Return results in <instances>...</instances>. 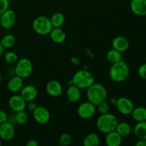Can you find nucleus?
I'll return each instance as SVG.
<instances>
[{"label": "nucleus", "instance_id": "c756f323", "mask_svg": "<svg viewBox=\"0 0 146 146\" xmlns=\"http://www.w3.org/2000/svg\"><path fill=\"white\" fill-rule=\"evenodd\" d=\"M4 59H5L6 62H7L8 64H12L17 63L19 58L17 54L14 51H8L4 55Z\"/></svg>", "mask_w": 146, "mask_h": 146}, {"label": "nucleus", "instance_id": "2f4dec72", "mask_svg": "<svg viewBox=\"0 0 146 146\" xmlns=\"http://www.w3.org/2000/svg\"><path fill=\"white\" fill-rule=\"evenodd\" d=\"M9 7V0H0V15L7 10Z\"/></svg>", "mask_w": 146, "mask_h": 146}, {"label": "nucleus", "instance_id": "5701e85b", "mask_svg": "<svg viewBox=\"0 0 146 146\" xmlns=\"http://www.w3.org/2000/svg\"><path fill=\"white\" fill-rule=\"evenodd\" d=\"M100 144V138L96 133L87 134L84 140V146H98Z\"/></svg>", "mask_w": 146, "mask_h": 146}, {"label": "nucleus", "instance_id": "f704fd0d", "mask_svg": "<svg viewBox=\"0 0 146 146\" xmlns=\"http://www.w3.org/2000/svg\"><path fill=\"white\" fill-rule=\"evenodd\" d=\"M27 106V108H28L29 111H30V112H34V111H35L36 108H37V106L36 105L35 103H34L33 101H31V102H29V104L28 106Z\"/></svg>", "mask_w": 146, "mask_h": 146}, {"label": "nucleus", "instance_id": "4be33fe9", "mask_svg": "<svg viewBox=\"0 0 146 146\" xmlns=\"http://www.w3.org/2000/svg\"><path fill=\"white\" fill-rule=\"evenodd\" d=\"M131 115L133 119L136 122L146 121V108L143 106L134 108L131 113Z\"/></svg>", "mask_w": 146, "mask_h": 146}, {"label": "nucleus", "instance_id": "a19ab883", "mask_svg": "<svg viewBox=\"0 0 146 146\" xmlns=\"http://www.w3.org/2000/svg\"><path fill=\"white\" fill-rule=\"evenodd\" d=\"M1 144H2L1 143V138H0V146L1 145Z\"/></svg>", "mask_w": 146, "mask_h": 146}, {"label": "nucleus", "instance_id": "72a5a7b5", "mask_svg": "<svg viewBox=\"0 0 146 146\" xmlns=\"http://www.w3.org/2000/svg\"><path fill=\"white\" fill-rule=\"evenodd\" d=\"M7 121V115L4 111L0 110V124Z\"/></svg>", "mask_w": 146, "mask_h": 146}, {"label": "nucleus", "instance_id": "9b49d317", "mask_svg": "<svg viewBox=\"0 0 146 146\" xmlns=\"http://www.w3.org/2000/svg\"><path fill=\"white\" fill-rule=\"evenodd\" d=\"M33 117L36 122L44 125L50 121L51 114L48 110L44 106H37L35 111L33 112Z\"/></svg>", "mask_w": 146, "mask_h": 146}, {"label": "nucleus", "instance_id": "a211bd4d", "mask_svg": "<svg viewBox=\"0 0 146 146\" xmlns=\"http://www.w3.org/2000/svg\"><path fill=\"white\" fill-rule=\"evenodd\" d=\"M24 85V81L21 77L16 75L9 79L7 83V88L9 91L12 93H17L21 91Z\"/></svg>", "mask_w": 146, "mask_h": 146}, {"label": "nucleus", "instance_id": "2eb2a0df", "mask_svg": "<svg viewBox=\"0 0 146 146\" xmlns=\"http://www.w3.org/2000/svg\"><path fill=\"white\" fill-rule=\"evenodd\" d=\"M20 95L27 101V103H29L33 101L36 98L38 95V91L34 86L28 85L21 88Z\"/></svg>", "mask_w": 146, "mask_h": 146}, {"label": "nucleus", "instance_id": "0eeeda50", "mask_svg": "<svg viewBox=\"0 0 146 146\" xmlns=\"http://www.w3.org/2000/svg\"><path fill=\"white\" fill-rule=\"evenodd\" d=\"M115 107L117 110L123 115H130L135 108L133 101L126 97H121L116 99Z\"/></svg>", "mask_w": 146, "mask_h": 146}, {"label": "nucleus", "instance_id": "e433bc0d", "mask_svg": "<svg viewBox=\"0 0 146 146\" xmlns=\"http://www.w3.org/2000/svg\"><path fill=\"white\" fill-rule=\"evenodd\" d=\"M136 146H146V140H138L135 143Z\"/></svg>", "mask_w": 146, "mask_h": 146}, {"label": "nucleus", "instance_id": "423d86ee", "mask_svg": "<svg viewBox=\"0 0 146 146\" xmlns=\"http://www.w3.org/2000/svg\"><path fill=\"white\" fill-rule=\"evenodd\" d=\"M34 70L33 64L30 59L27 58H22L18 60L16 63L15 74L22 78H26L31 75Z\"/></svg>", "mask_w": 146, "mask_h": 146}, {"label": "nucleus", "instance_id": "c9c22d12", "mask_svg": "<svg viewBox=\"0 0 146 146\" xmlns=\"http://www.w3.org/2000/svg\"><path fill=\"white\" fill-rule=\"evenodd\" d=\"M26 145L27 146H38V143L37 142L36 140L31 139V140H29V141H27V143H26Z\"/></svg>", "mask_w": 146, "mask_h": 146}, {"label": "nucleus", "instance_id": "6ab92c4d", "mask_svg": "<svg viewBox=\"0 0 146 146\" xmlns=\"http://www.w3.org/2000/svg\"><path fill=\"white\" fill-rule=\"evenodd\" d=\"M81 89L74 84L70 86L66 91V97L70 102H77L81 98Z\"/></svg>", "mask_w": 146, "mask_h": 146}, {"label": "nucleus", "instance_id": "c85d7f7f", "mask_svg": "<svg viewBox=\"0 0 146 146\" xmlns=\"http://www.w3.org/2000/svg\"><path fill=\"white\" fill-rule=\"evenodd\" d=\"M71 143V136L68 133H64L58 138V143L61 146H68Z\"/></svg>", "mask_w": 146, "mask_h": 146}, {"label": "nucleus", "instance_id": "37998d69", "mask_svg": "<svg viewBox=\"0 0 146 146\" xmlns=\"http://www.w3.org/2000/svg\"><path fill=\"white\" fill-rule=\"evenodd\" d=\"M131 1H132V0H131Z\"/></svg>", "mask_w": 146, "mask_h": 146}, {"label": "nucleus", "instance_id": "39448f33", "mask_svg": "<svg viewBox=\"0 0 146 146\" xmlns=\"http://www.w3.org/2000/svg\"><path fill=\"white\" fill-rule=\"evenodd\" d=\"M33 29L36 34L44 36L49 34L54 28L49 18L45 16H38L33 21Z\"/></svg>", "mask_w": 146, "mask_h": 146}, {"label": "nucleus", "instance_id": "7c9ffc66", "mask_svg": "<svg viewBox=\"0 0 146 146\" xmlns=\"http://www.w3.org/2000/svg\"><path fill=\"white\" fill-rule=\"evenodd\" d=\"M96 107H97V110H98V111L101 114L107 113L109 112L110 111L109 104H108L107 102H106V101L100 103L99 104H98V105L96 106Z\"/></svg>", "mask_w": 146, "mask_h": 146}, {"label": "nucleus", "instance_id": "4c0bfd02", "mask_svg": "<svg viewBox=\"0 0 146 146\" xmlns=\"http://www.w3.org/2000/svg\"><path fill=\"white\" fill-rule=\"evenodd\" d=\"M71 62L74 64H80L79 60H78L77 58H76V57H74V58H71Z\"/></svg>", "mask_w": 146, "mask_h": 146}, {"label": "nucleus", "instance_id": "ddd939ff", "mask_svg": "<svg viewBox=\"0 0 146 146\" xmlns=\"http://www.w3.org/2000/svg\"><path fill=\"white\" fill-rule=\"evenodd\" d=\"M46 91L47 94L52 97H58L61 95L63 88L60 82L56 80L48 81L46 86Z\"/></svg>", "mask_w": 146, "mask_h": 146}, {"label": "nucleus", "instance_id": "4468645a", "mask_svg": "<svg viewBox=\"0 0 146 146\" xmlns=\"http://www.w3.org/2000/svg\"><path fill=\"white\" fill-rule=\"evenodd\" d=\"M131 9L134 14L138 17L146 16V0L131 1Z\"/></svg>", "mask_w": 146, "mask_h": 146}, {"label": "nucleus", "instance_id": "aec40b11", "mask_svg": "<svg viewBox=\"0 0 146 146\" xmlns=\"http://www.w3.org/2000/svg\"><path fill=\"white\" fill-rule=\"evenodd\" d=\"M49 34L51 40L54 42L57 43V44L63 43L66 40V34L65 31L61 29L60 27H58V28H53Z\"/></svg>", "mask_w": 146, "mask_h": 146}, {"label": "nucleus", "instance_id": "412c9836", "mask_svg": "<svg viewBox=\"0 0 146 146\" xmlns=\"http://www.w3.org/2000/svg\"><path fill=\"white\" fill-rule=\"evenodd\" d=\"M133 133L138 140H146V121L138 122L134 127Z\"/></svg>", "mask_w": 146, "mask_h": 146}, {"label": "nucleus", "instance_id": "f03ea898", "mask_svg": "<svg viewBox=\"0 0 146 146\" xmlns=\"http://www.w3.org/2000/svg\"><path fill=\"white\" fill-rule=\"evenodd\" d=\"M118 121L116 117L109 112L101 114L96 121V126L98 131L103 133L107 134L111 131H115Z\"/></svg>", "mask_w": 146, "mask_h": 146}, {"label": "nucleus", "instance_id": "b1692460", "mask_svg": "<svg viewBox=\"0 0 146 146\" xmlns=\"http://www.w3.org/2000/svg\"><path fill=\"white\" fill-rule=\"evenodd\" d=\"M115 131H116L123 138H125V137H128V135L131 133L132 128H131V126L128 123L121 122L118 123V125H117L116 128H115Z\"/></svg>", "mask_w": 146, "mask_h": 146}, {"label": "nucleus", "instance_id": "ea45409f", "mask_svg": "<svg viewBox=\"0 0 146 146\" xmlns=\"http://www.w3.org/2000/svg\"><path fill=\"white\" fill-rule=\"evenodd\" d=\"M1 78H2V76H1V73H0V82H1Z\"/></svg>", "mask_w": 146, "mask_h": 146}, {"label": "nucleus", "instance_id": "6e6552de", "mask_svg": "<svg viewBox=\"0 0 146 146\" xmlns=\"http://www.w3.org/2000/svg\"><path fill=\"white\" fill-rule=\"evenodd\" d=\"M96 106L89 101L82 103L78 106L77 112L78 115L83 119H90L96 113Z\"/></svg>", "mask_w": 146, "mask_h": 146}, {"label": "nucleus", "instance_id": "f3484780", "mask_svg": "<svg viewBox=\"0 0 146 146\" xmlns=\"http://www.w3.org/2000/svg\"><path fill=\"white\" fill-rule=\"evenodd\" d=\"M122 141L123 137L115 130L107 133L105 138V143L108 146H120Z\"/></svg>", "mask_w": 146, "mask_h": 146}, {"label": "nucleus", "instance_id": "dca6fc26", "mask_svg": "<svg viewBox=\"0 0 146 146\" xmlns=\"http://www.w3.org/2000/svg\"><path fill=\"white\" fill-rule=\"evenodd\" d=\"M112 46L113 48L117 50L119 52H125L129 48L130 43L125 36H118L114 38L112 41Z\"/></svg>", "mask_w": 146, "mask_h": 146}, {"label": "nucleus", "instance_id": "20e7f679", "mask_svg": "<svg viewBox=\"0 0 146 146\" xmlns=\"http://www.w3.org/2000/svg\"><path fill=\"white\" fill-rule=\"evenodd\" d=\"M72 83L80 89H87L95 83V78L89 71L81 69L75 73L73 76Z\"/></svg>", "mask_w": 146, "mask_h": 146}, {"label": "nucleus", "instance_id": "f8f14e48", "mask_svg": "<svg viewBox=\"0 0 146 146\" xmlns=\"http://www.w3.org/2000/svg\"><path fill=\"white\" fill-rule=\"evenodd\" d=\"M9 106L14 112L24 111L27 108V101L21 95H14L9 99Z\"/></svg>", "mask_w": 146, "mask_h": 146}, {"label": "nucleus", "instance_id": "473e14b6", "mask_svg": "<svg viewBox=\"0 0 146 146\" xmlns=\"http://www.w3.org/2000/svg\"><path fill=\"white\" fill-rule=\"evenodd\" d=\"M138 74L143 79L146 80V64H143L138 68Z\"/></svg>", "mask_w": 146, "mask_h": 146}, {"label": "nucleus", "instance_id": "a878e982", "mask_svg": "<svg viewBox=\"0 0 146 146\" xmlns=\"http://www.w3.org/2000/svg\"><path fill=\"white\" fill-rule=\"evenodd\" d=\"M106 58L107 60L111 64H113L121 61L122 60V55H121V52L113 48V49L108 51V53L106 54Z\"/></svg>", "mask_w": 146, "mask_h": 146}, {"label": "nucleus", "instance_id": "bb28decb", "mask_svg": "<svg viewBox=\"0 0 146 146\" xmlns=\"http://www.w3.org/2000/svg\"><path fill=\"white\" fill-rule=\"evenodd\" d=\"M1 44L4 48H10L14 46L16 44V38L12 34H6L2 37L1 41Z\"/></svg>", "mask_w": 146, "mask_h": 146}, {"label": "nucleus", "instance_id": "393cba45", "mask_svg": "<svg viewBox=\"0 0 146 146\" xmlns=\"http://www.w3.org/2000/svg\"><path fill=\"white\" fill-rule=\"evenodd\" d=\"M51 22L54 28H58L64 24L65 21V17L61 12H56L51 16Z\"/></svg>", "mask_w": 146, "mask_h": 146}, {"label": "nucleus", "instance_id": "79ce46f5", "mask_svg": "<svg viewBox=\"0 0 146 146\" xmlns=\"http://www.w3.org/2000/svg\"><path fill=\"white\" fill-rule=\"evenodd\" d=\"M1 22H0V28H1Z\"/></svg>", "mask_w": 146, "mask_h": 146}, {"label": "nucleus", "instance_id": "7ed1b4c3", "mask_svg": "<svg viewBox=\"0 0 146 146\" xmlns=\"http://www.w3.org/2000/svg\"><path fill=\"white\" fill-rule=\"evenodd\" d=\"M130 74L128 66L124 61L113 64L109 70L110 78L115 82H123L128 78Z\"/></svg>", "mask_w": 146, "mask_h": 146}, {"label": "nucleus", "instance_id": "f257e3e1", "mask_svg": "<svg viewBox=\"0 0 146 146\" xmlns=\"http://www.w3.org/2000/svg\"><path fill=\"white\" fill-rule=\"evenodd\" d=\"M108 92L105 87L101 84L94 83L87 88L86 97L88 101L96 106L98 104L106 101Z\"/></svg>", "mask_w": 146, "mask_h": 146}, {"label": "nucleus", "instance_id": "9d476101", "mask_svg": "<svg viewBox=\"0 0 146 146\" xmlns=\"http://www.w3.org/2000/svg\"><path fill=\"white\" fill-rule=\"evenodd\" d=\"M15 133V128L11 123L6 121L0 124V138L3 141H9L12 140Z\"/></svg>", "mask_w": 146, "mask_h": 146}, {"label": "nucleus", "instance_id": "58836bf2", "mask_svg": "<svg viewBox=\"0 0 146 146\" xmlns=\"http://www.w3.org/2000/svg\"><path fill=\"white\" fill-rule=\"evenodd\" d=\"M3 51H4V47L2 46V45H1V41H0V56H1V54H2Z\"/></svg>", "mask_w": 146, "mask_h": 146}, {"label": "nucleus", "instance_id": "cd10ccee", "mask_svg": "<svg viewBox=\"0 0 146 146\" xmlns=\"http://www.w3.org/2000/svg\"><path fill=\"white\" fill-rule=\"evenodd\" d=\"M28 121V115L24 111L17 112L15 115V121L18 125H24Z\"/></svg>", "mask_w": 146, "mask_h": 146}, {"label": "nucleus", "instance_id": "1a4fd4ad", "mask_svg": "<svg viewBox=\"0 0 146 146\" xmlns=\"http://www.w3.org/2000/svg\"><path fill=\"white\" fill-rule=\"evenodd\" d=\"M16 20H17L16 13L12 9H9L2 13L0 17L1 27L5 29H9L11 27H14Z\"/></svg>", "mask_w": 146, "mask_h": 146}]
</instances>
